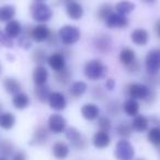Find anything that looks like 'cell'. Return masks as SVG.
I'll return each instance as SVG.
<instances>
[{"mask_svg":"<svg viewBox=\"0 0 160 160\" xmlns=\"http://www.w3.org/2000/svg\"><path fill=\"white\" fill-rule=\"evenodd\" d=\"M83 72L88 79L97 81V80L105 78L108 68L100 59H91L86 62L85 67H83Z\"/></svg>","mask_w":160,"mask_h":160,"instance_id":"6da1fadb","label":"cell"},{"mask_svg":"<svg viewBox=\"0 0 160 160\" xmlns=\"http://www.w3.org/2000/svg\"><path fill=\"white\" fill-rule=\"evenodd\" d=\"M58 36H59V40L62 41V44L69 46V45L76 44L80 40L81 32L75 25L67 24L60 28V30L58 31Z\"/></svg>","mask_w":160,"mask_h":160,"instance_id":"7a4b0ae2","label":"cell"},{"mask_svg":"<svg viewBox=\"0 0 160 160\" xmlns=\"http://www.w3.org/2000/svg\"><path fill=\"white\" fill-rule=\"evenodd\" d=\"M30 12H31L32 19L40 23L48 22L53 17V11L49 6L43 2H34L30 8Z\"/></svg>","mask_w":160,"mask_h":160,"instance_id":"3957f363","label":"cell"},{"mask_svg":"<svg viewBox=\"0 0 160 160\" xmlns=\"http://www.w3.org/2000/svg\"><path fill=\"white\" fill-rule=\"evenodd\" d=\"M65 136L70 142L71 146L78 150H85L88 147V140L76 127H69L65 131Z\"/></svg>","mask_w":160,"mask_h":160,"instance_id":"277c9868","label":"cell"},{"mask_svg":"<svg viewBox=\"0 0 160 160\" xmlns=\"http://www.w3.org/2000/svg\"><path fill=\"white\" fill-rule=\"evenodd\" d=\"M126 93L131 99L134 100H142L145 101L148 98L149 93H150L151 89L150 87L146 86L145 83H138V82H133L127 85L126 87Z\"/></svg>","mask_w":160,"mask_h":160,"instance_id":"5b68a950","label":"cell"},{"mask_svg":"<svg viewBox=\"0 0 160 160\" xmlns=\"http://www.w3.org/2000/svg\"><path fill=\"white\" fill-rule=\"evenodd\" d=\"M114 156L118 160H133L135 149L127 139H121L115 146Z\"/></svg>","mask_w":160,"mask_h":160,"instance_id":"8992f818","label":"cell"},{"mask_svg":"<svg viewBox=\"0 0 160 160\" xmlns=\"http://www.w3.org/2000/svg\"><path fill=\"white\" fill-rule=\"evenodd\" d=\"M145 68L148 75H157L160 71V48L149 51L145 58Z\"/></svg>","mask_w":160,"mask_h":160,"instance_id":"52a82bcc","label":"cell"},{"mask_svg":"<svg viewBox=\"0 0 160 160\" xmlns=\"http://www.w3.org/2000/svg\"><path fill=\"white\" fill-rule=\"evenodd\" d=\"M67 122L65 118L60 114H52L47 121V128L53 134H62L66 131Z\"/></svg>","mask_w":160,"mask_h":160,"instance_id":"ba28073f","label":"cell"},{"mask_svg":"<svg viewBox=\"0 0 160 160\" xmlns=\"http://www.w3.org/2000/svg\"><path fill=\"white\" fill-rule=\"evenodd\" d=\"M49 129L45 126H38L35 131L32 134L31 140H30V145L31 146H43V145L47 144L49 139Z\"/></svg>","mask_w":160,"mask_h":160,"instance_id":"9c48e42d","label":"cell"},{"mask_svg":"<svg viewBox=\"0 0 160 160\" xmlns=\"http://www.w3.org/2000/svg\"><path fill=\"white\" fill-rule=\"evenodd\" d=\"M105 25L109 29H124L128 25V19L126 18V16H123L118 12H112L105 19Z\"/></svg>","mask_w":160,"mask_h":160,"instance_id":"30bf717a","label":"cell"},{"mask_svg":"<svg viewBox=\"0 0 160 160\" xmlns=\"http://www.w3.org/2000/svg\"><path fill=\"white\" fill-rule=\"evenodd\" d=\"M93 45L100 53L109 54L112 49V38L108 34L101 33L94 38Z\"/></svg>","mask_w":160,"mask_h":160,"instance_id":"8fae6325","label":"cell"},{"mask_svg":"<svg viewBox=\"0 0 160 160\" xmlns=\"http://www.w3.org/2000/svg\"><path fill=\"white\" fill-rule=\"evenodd\" d=\"M47 102H48L51 109L58 112L65 110L67 107V99L62 92H52Z\"/></svg>","mask_w":160,"mask_h":160,"instance_id":"7c38bea8","label":"cell"},{"mask_svg":"<svg viewBox=\"0 0 160 160\" xmlns=\"http://www.w3.org/2000/svg\"><path fill=\"white\" fill-rule=\"evenodd\" d=\"M49 32H51V30L45 24L41 23V24L35 25V27H32L31 38H32V40L38 43L46 42L47 38H48V35H49Z\"/></svg>","mask_w":160,"mask_h":160,"instance_id":"4fadbf2b","label":"cell"},{"mask_svg":"<svg viewBox=\"0 0 160 160\" xmlns=\"http://www.w3.org/2000/svg\"><path fill=\"white\" fill-rule=\"evenodd\" d=\"M81 115L87 121H94L100 118V109L94 103H86L81 107Z\"/></svg>","mask_w":160,"mask_h":160,"instance_id":"5bb4252c","label":"cell"},{"mask_svg":"<svg viewBox=\"0 0 160 160\" xmlns=\"http://www.w3.org/2000/svg\"><path fill=\"white\" fill-rule=\"evenodd\" d=\"M92 144L96 148L104 149L109 147L110 144H111V137H110L109 133L99 129L98 132L94 133L93 138H92Z\"/></svg>","mask_w":160,"mask_h":160,"instance_id":"9a60e30c","label":"cell"},{"mask_svg":"<svg viewBox=\"0 0 160 160\" xmlns=\"http://www.w3.org/2000/svg\"><path fill=\"white\" fill-rule=\"evenodd\" d=\"M52 151H53V155L56 159L64 160L68 157L69 152H70V148H69L67 142H62V140H57L56 142H54L53 147H52Z\"/></svg>","mask_w":160,"mask_h":160,"instance_id":"2e32d148","label":"cell"},{"mask_svg":"<svg viewBox=\"0 0 160 160\" xmlns=\"http://www.w3.org/2000/svg\"><path fill=\"white\" fill-rule=\"evenodd\" d=\"M47 62L55 72H58L66 68V59L62 53H53L51 56H48Z\"/></svg>","mask_w":160,"mask_h":160,"instance_id":"e0dca14e","label":"cell"},{"mask_svg":"<svg viewBox=\"0 0 160 160\" xmlns=\"http://www.w3.org/2000/svg\"><path fill=\"white\" fill-rule=\"evenodd\" d=\"M66 13L71 20H80L83 17V8L79 2L72 0L66 5Z\"/></svg>","mask_w":160,"mask_h":160,"instance_id":"ac0fdd59","label":"cell"},{"mask_svg":"<svg viewBox=\"0 0 160 160\" xmlns=\"http://www.w3.org/2000/svg\"><path fill=\"white\" fill-rule=\"evenodd\" d=\"M48 76V70L43 65H38L33 70V81L35 86L46 85Z\"/></svg>","mask_w":160,"mask_h":160,"instance_id":"d6986e66","label":"cell"},{"mask_svg":"<svg viewBox=\"0 0 160 160\" xmlns=\"http://www.w3.org/2000/svg\"><path fill=\"white\" fill-rule=\"evenodd\" d=\"M131 40L137 46H145L149 41V34L145 29H136L132 32Z\"/></svg>","mask_w":160,"mask_h":160,"instance_id":"ffe728a7","label":"cell"},{"mask_svg":"<svg viewBox=\"0 0 160 160\" xmlns=\"http://www.w3.org/2000/svg\"><path fill=\"white\" fill-rule=\"evenodd\" d=\"M5 33L8 35V38H17L21 35L22 33V25L19 21L17 20H11L9 22H7L5 28Z\"/></svg>","mask_w":160,"mask_h":160,"instance_id":"44dd1931","label":"cell"},{"mask_svg":"<svg viewBox=\"0 0 160 160\" xmlns=\"http://www.w3.org/2000/svg\"><path fill=\"white\" fill-rule=\"evenodd\" d=\"M131 125H132L133 131L137 132V133H142V132L147 131V128H148L149 118H146L145 115H140V114H138V115H136L135 118H133Z\"/></svg>","mask_w":160,"mask_h":160,"instance_id":"7402d4cb","label":"cell"},{"mask_svg":"<svg viewBox=\"0 0 160 160\" xmlns=\"http://www.w3.org/2000/svg\"><path fill=\"white\" fill-rule=\"evenodd\" d=\"M2 85H3V88H5L6 92L9 94H12V96L19 93L21 90V83L19 82L16 78H12V77L5 78Z\"/></svg>","mask_w":160,"mask_h":160,"instance_id":"603a6c76","label":"cell"},{"mask_svg":"<svg viewBox=\"0 0 160 160\" xmlns=\"http://www.w3.org/2000/svg\"><path fill=\"white\" fill-rule=\"evenodd\" d=\"M12 104L17 110H24L30 105V97L24 92H19L12 98Z\"/></svg>","mask_w":160,"mask_h":160,"instance_id":"cb8c5ba5","label":"cell"},{"mask_svg":"<svg viewBox=\"0 0 160 160\" xmlns=\"http://www.w3.org/2000/svg\"><path fill=\"white\" fill-rule=\"evenodd\" d=\"M123 111L126 113V115L132 116V118H135L136 115H138L139 113V103L137 102V100H134V99H128L126 100L122 105Z\"/></svg>","mask_w":160,"mask_h":160,"instance_id":"d4e9b609","label":"cell"},{"mask_svg":"<svg viewBox=\"0 0 160 160\" xmlns=\"http://www.w3.org/2000/svg\"><path fill=\"white\" fill-rule=\"evenodd\" d=\"M16 124V116L11 112L0 113V127L6 131H9Z\"/></svg>","mask_w":160,"mask_h":160,"instance_id":"484cf974","label":"cell"},{"mask_svg":"<svg viewBox=\"0 0 160 160\" xmlns=\"http://www.w3.org/2000/svg\"><path fill=\"white\" fill-rule=\"evenodd\" d=\"M16 16V8L11 5H5L0 7V22H9L13 20Z\"/></svg>","mask_w":160,"mask_h":160,"instance_id":"4316f807","label":"cell"},{"mask_svg":"<svg viewBox=\"0 0 160 160\" xmlns=\"http://www.w3.org/2000/svg\"><path fill=\"white\" fill-rule=\"evenodd\" d=\"M87 90L88 86L83 81H76L69 88V92H70L71 97H73V98H80L87 92Z\"/></svg>","mask_w":160,"mask_h":160,"instance_id":"83f0119b","label":"cell"},{"mask_svg":"<svg viewBox=\"0 0 160 160\" xmlns=\"http://www.w3.org/2000/svg\"><path fill=\"white\" fill-rule=\"evenodd\" d=\"M52 91L46 85L43 86H35L34 89V97L36 98V100H38L40 102L44 103L46 101H48V98L51 96Z\"/></svg>","mask_w":160,"mask_h":160,"instance_id":"f1b7e54d","label":"cell"},{"mask_svg":"<svg viewBox=\"0 0 160 160\" xmlns=\"http://www.w3.org/2000/svg\"><path fill=\"white\" fill-rule=\"evenodd\" d=\"M16 152V147L14 144L9 139H2L0 140V156L2 157H10L13 156V153Z\"/></svg>","mask_w":160,"mask_h":160,"instance_id":"f546056e","label":"cell"},{"mask_svg":"<svg viewBox=\"0 0 160 160\" xmlns=\"http://www.w3.org/2000/svg\"><path fill=\"white\" fill-rule=\"evenodd\" d=\"M120 60L123 65L128 66L129 64L136 60V53L134 49L129 48V47H125L121 51L120 53Z\"/></svg>","mask_w":160,"mask_h":160,"instance_id":"4dcf8cb0","label":"cell"},{"mask_svg":"<svg viewBox=\"0 0 160 160\" xmlns=\"http://www.w3.org/2000/svg\"><path fill=\"white\" fill-rule=\"evenodd\" d=\"M147 139L160 151V126H153L147 133Z\"/></svg>","mask_w":160,"mask_h":160,"instance_id":"1f68e13d","label":"cell"},{"mask_svg":"<svg viewBox=\"0 0 160 160\" xmlns=\"http://www.w3.org/2000/svg\"><path fill=\"white\" fill-rule=\"evenodd\" d=\"M135 10V5L128 0H123V1H120L118 5L115 6V11L120 14H123V16H126V14H129L131 12H133Z\"/></svg>","mask_w":160,"mask_h":160,"instance_id":"d6a6232c","label":"cell"},{"mask_svg":"<svg viewBox=\"0 0 160 160\" xmlns=\"http://www.w3.org/2000/svg\"><path fill=\"white\" fill-rule=\"evenodd\" d=\"M116 133L120 137H122V139H127L132 136L133 133V128H132L131 123L127 122H121L120 124L116 126Z\"/></svg>","mask_w":160,"mask_h":160,"instance_id":"836d02e7","label":"cell"},{"mask_svg":"<svg viewBox=\"0 0 160 160\" xmlns=\"http://www.w3.org/2000/svg\"><path fill=\"white\" fill-rule=\"evenodd\" d=\"M71 76H72L71 75V71L68 68H65L62 70L58 71V72H55V80L58 85L66 86L70 82Z\"/></svg>","mask_w":160,"mask_h":160,"instance_id":"e575fe53","label":"cell"},{"mask_svg":"<svg viewBox=\"0 0 160 160\" xmlns=\"http://www.w3.org/2000/svg\"><path fill=\"white\" fill-rule=\"evenodd\" d=\"M48 57H47V53L45 49L43 48H36L32 53V60L38 65H43L44 62H47Z\"/></svg>","mask_w":160,"mask_h":160,"instance_id":"d590c367","label":"cell"},{"mask_svg":"<svg viewBox=\"0 0 160 160\" xmlns=\"http://www.w3.org/2000/svg\"><path fill=\"white\" fill-rule=\"evenodd\" d=\"M121 107L122 105L120 104L118 100H111L107 103L105 105V111L109 115L111 116H118L120 115L121 113Z\"/></svg>","mask_w":160,"mask_h":160,"instance_id":"8d00e7d4","label":"cell"},{"mask_svg":"<svg viewBox=\"0 0 160 160\" xmlns=\"http://www.w3.org/2000/svg\"><path fill=\"white\" fill-rule=\"evenodd\" d=\"M112 7L109 3H104V5H101L98 9V12H97V17H98L99 20H104L112 13Z\"/></svg>","mask_w":160,"mask_h":160,"instance_id":"74e56055","label":"cell"},{"mask_svg":"<svg viewBox=\"0 0 160 160\" xmlns=\"http://www.w3.org/2000/svg\"><path fill=\"white\" fill-rule=\"evenodd\" d=\"M98 126L100 131L109 133L112 128V122L108 116H100L98 118Z\"/></svg>","mask_w":160,"mask_h":160,"instance_id":"f35d334b","label":"cell"},{"mask_svg":"<svg viewBox=\"0 0 160 160\" xmlns=\"http://www.w3.org/2000/svg\"><path fill=\"white\" fill-rule=\"evenodd\" d=\"M0 44L5 47H8V48H11V47L13 46L12 40L10 38H8L7 34L2 31H0Z\"/></svg>","mask_w":160,"mask_h":160,"instance_id":"ab89813d","label":"cell"},{"mask_svg":"<svg viewBox=\"0 0 160 160\" xmlns=\"http://www.w3.org/2000/svg\"><path fill=\"white\" fill-rule=\"evenodd\" d=\"M92 97H93V99H96V100H104L105 91L100 86L94 87L93 89H92Z\"/></svg>","mask_w":160,"mask_h":160,"instance_id":"60d3db41","label":"cell"},{"mask_svg":"<svg viewBox=\"0 0 160 160\" xmlns=\"http://www.w3.org/2000/svg\"><path fill=\"white\" fill-rule=\"evenodd\" d=\"M30 38H31L25 36V35L19 36V42H18L19 46L22 47L23 49H29L30 47L32 46V43H31V41H30Z\"/></svg>","mask_w":160,"mask_h":160,"instance_id":"b9f144b4","label":"cell"},{"mask_svg":"<svg viewBox=\"0 0 160 160\" xmlns=\"http://www.w3.org/2000/svg\"><path fill=\"white\" fill-rule=\"evenodd\" d=\"M58 38H59V36H58L54 31H51L49 32V35H48V38H47L46 42L49 46H56V45L58 44Z\"/></svg>","mask_w":160,"mask_h":160,"instance_id":"7bdbcfd3","label":"cell"},{"mask_svg":"<svg viewBox=\"0 0 160 160\" xmlns=\"http://www.w3.org/2000/svg\"><path fill=\"white\" fill-rule=\"evenodd\" d=\"M127 70H128V72L131 73H137L138 71L140 70V64L137 62V60H134L132 64H129L128 66H126Z\"/></svg>","mask_w":160,"mask_h":160,"instance_id":"ee69618b","label":"cell"},{"mask_svg":"<svg viewBox=\"0 0 160 160\" xmlns=\"http://www.w3.org/2000/svg\"><path fill=\"white\" fill-rule=\"evenodd\" d=\"M12 160H28V156L24 150H18L13 153Z\"/></svg>","mask_w":160,"mask_h":160,"instance_id":"f6af8a7d","label":"cell"},{"mask_svg":"<svg viewBox=\"0 0 160 160\" xmlns=\"http://www.w3.org/2000/svg\"><path fill=\"white\" fill-rule=\"evenodd\" d=\"M146 82L151 86L157 85V75H148L146 77Z\"/></svg>","mask_w":160,"mask_h":160,"instance_id":"bcb514c9","label":"cell"},{"mask_svg":"<svg viewBox=\"0 0 160 160\" xmlns=\"http://www.w3.org/2000/svg\"><path fill=\"white\" fill-rule=\"evenodd\" d=\"M115 88V80L113 79H107V81H105V89L109 90V91H112V90Z\"/></svg>","mask_w":160,"mask_h":160,"instance_id":"7dc6e473","label":"cell"},{"mask_svg":"<svg viewBox=\"0 0 160 160\" xmlns=\"http://www.w3.org/2000/svg\"><path fill=\"white\" fill-rule=\"evenodd\" d=\"M155 30H156V33H157V35L160 38V20H159V21H157V23H156Z\"/></svg>","mask_w":160,"mask_h":160,"instance_id":"c3c4849f","label":"cell"},{"mask_svg":"<svg viewBox=\"0 0 160 160\" xmlns=\"http://www.w3.org/2000/svg\"><path fill=\"white\" fill-rule=\"evenodd\" d=\"M145 2H147V3H153L156 1V0H144Z\"/></svg>","mask_w":160,"mask_h":160,"instance_id":"681fc988","label":"cell"},{"mask_svg":"<svg viewBox=\"0 0 160 160\" xmlns=\"http://www.w3.org/2000/svg\"><path fill=\"white\" fill-rule=\"evenodd\" d=\"M60 1H62V2H64L65 5H67V3L70 2V1H72V0H60Z\"/></svg>","mask_w":160,"mask_h":160,"instance_id":"f907efd6","label":"cell"},{"mask_svg":"<svg viewBox=\"0 0 160 160\" xmlns=\"http://www.w3.org/2000/svg\"><path fill=\"white\" fill-rule=\"evenodd\" d=\"M0 160H8V158L2 157V156H0Z\"/></svg>","mask_w":160,"mask_h":160,"instance_id":"816d5d0a","label":"cell"},{"mask_svg":"<svg viewBox=\"0 0 160 160\" xmlns=\"http://www.w3.org/2000/svg\"><path fill=\"white\" fill-rule=\"evenodd\" d=\"M35 2H42V1H45V0H34Z\"/></svg>","mask_w":160,"mask_h":160,"instance_id":"f5cc1de1","label":"cell"},{"mask_svg":"<svg viewBox=\"0 0 160 160\" xmlns=\"http://www.w3.org/2000/svg\"><path fill=\"white\" fill-rule=\"evenodd\" d=\"M136 160H145V159H142V158H139V159H136Z\"/></svg>","mask_w":160,"mask_h":160,"instance_id":"db71d44e","label":"cell"},{"mask_svg":"<svg viewBox=\"0 0 160 160\" xmlns=\"http://www.w3.org/2000/svg\"><path fill=\"white\" fill-rule=\"evenodd\" d=\"M0 72H1V66H0Z\"/></svg>","mask_w":160,"mask_h":160,"instance_id":"11a10c76","label":"cell"},{"mask_svg":"<svg viewBox=\"0 0 160 160\" xmlns=\"http://www.w3.org/2000/svg\"><path fill=\"white\" fill-rule=\"evenodd\" d=\"M159 152H160V151H159ZM159 160H160V155H159Z\"/></svg>","mask_w":160,"mask_h":160,"instance_id":"9f6ffc18","label":"cell"}]
</instances>
